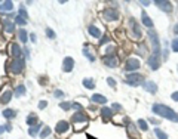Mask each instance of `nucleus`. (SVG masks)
Masks as SVG:
<instances>
[{"instance_id":"8","label":"nucleus","mask_w":178,"mask_h":139,"mask_svg":"<svg viewBox=\"0 0 178 139\" xmlns=\"http://www.w3.org/2000/svg\"><path fill=\"white\" fill-rule=\"evenodd\" d=\"M140 67H141V64L137 58H128L126 62H125V70L126 71H137Z\"/></svg>"},{"instance_id":"3","label":"nucleus","mask_w":178,"mask_h":139,"mask_svg":"<svg viewBox=\"0 0 178 139\" xmlns=\"http://www.w3.org/2000/svg\"><path fill=\"white\" fill-rule=\"evenodd\" d=\"M24 65H26V61L23 58H18V59H12L9 64H8V70L12 72V74H20L23 70H24Z\"/></svg>"},{"instance_id":"30","label":"nucleus","mask_w":178,"mask_h":139,"mask_svg":"<svg viewBox=\"0 0 178 139\" xmlns=\"http://www.w3.org/2000/svg\"><path fill=\"white\" fill-rule=\"evenodd\" d=\"M42 129V124L39 123L37 126H33V127H30L28 129V133H30V136H36L37 133H39V130Z\"/></svg>"},{"instance_id":"2","label":"nucleus","mask_w":178,"mask_h":139,"mask_svg":"<svg viewBox=\"0 0 178 139\" xmlns=\"http://www.w3.org/2000/svg\"><path fill=\"white\" fill-rule=\"evenodd\" d=\"M147 36H149V42L152 43V47H153V53L154 56H160V43H159V36L154 30H149L147 31Z\"/></svg>"},{"instance_id":"41","label":"nucleus","mask_w":178,"mask_h":139,"mask_svg":"<svg viewBox=\"0 0 178 139\" xmlns=\"http://www.w3.org/2000/svg\"><path fill=\"white\" fill-rule=\"evenodd\" d=\"M46 36H48L49 39H55V31H53L52 28L48 27V28H46Z\"/></svg>"},{"instance_id":"27","label":"nucleus","mask_w":178,"mask_h":139,"mask_svg":"<svg viewBox=\"0 0 178 139\" xmlns=\"http://www.w3.org/2000/svg\"><path fill=\"white\" fill-rule=\"evenodd\" d=\"M27 124L28 126H37L39 124V121H37V117H36V114H30V116L27 117Z\"/></svg>"},{"instance_id":"39","label":"nucleus","mask_w":178,"mask_h":139,"mask_svg":"<svg viewBox=\"0 0 178 139\" xmlns=\"http://www.w3.org/2000/svg\"><path fill=\"white\" fill-rule=\"evenodd\" d=\"M110 42V36H102L101 39H100V46H102V45H107Z\"/></svg>"},{"instance_id":"38","label":"nucleus","mask_w":178,"mask_h":139,"mask_svg":"<svg viewBox=\"0 0 178 139\" xmlns=\"http://www.w3.org/2000/svg\"><path fill=\"white\" fill-rule=\"evenodd\" d=\"M171 49H172V52H178V37L171 42Z\"/></svg>"},{"instance_id":"10","label":"nucleus","mask_w":178,"mask_h":139,"mask_svg":"<svg viewBox=\"0 0 178 139\" xmlns=\"http://www.w3.org/2000/svg\"><path fill=\"white\" fill-rule=\"evenodd\" d=\"M9 52H11V55H12L15 59H18V58H23V49L18 46V43H17V42L11 43V46H9Z\"/></svg>"},{"instance_id":"11","label":"nucleus","mask_w":178,"mask_h":139,"mask_svg":"<svg viewBox=\"0 0 178 139\" xmlns=\"http://www.w3.org/2000/svg\"><path fill=\"white\" fill-rule=\"evenodd\" d=\"M102 62L108 67V68H116V67H119V59H117V56H104L102 58Z\"/></svg>"},{"instance_id":"34","label":"nucleus","mask_w":178,"mask_h":139,"mask_svg":"<svg viewBox=\"0 0 178 139\" xmlns=\"http://www.w3.org/2000/svg\"><path fill=\"white\" fill-rule=\"evenodd\" d=\"M154 135L157 136V139H168V135H166L165 132H162L159 127H156V129H154Z\"/></svg>"},{"instance_id":"14","label":"nucleus","mask_w":178,"mask_h":139,"mask_svg":"<svg viewBox=\"0 0 178 139\" xmlns=\"http://www.w3.org/2000/svg\"><path fill=\"white\" fill-rule=\"evenodd\" d=\"M126 130H128V135H129L131 138H134V139L140 138V133H138V130H137V126H135V124L128 123V124H126Z\"/></svg>"},{"instance_id":"21","label":"nucleus","mask_w":178,"mask_h":139,"mask_svg":"<svg viewBox=\"0 0 178 139\" xmlns=\"http://www.w3.org/2000/svg\"><path fill=\"white\" fill-rule=\"evenodd\" d=\"M91 101H92L94 104H105V102H107V98L100 95V93H95V95L91 96Z\"/></svg>"},{"instance_id":"52","label":"nucleus","mask_w":178,"mask_h":139,"mask_svg":"<svg viewBox=\"0 0 178 139\" xmlns=\"http://www.w3.org/2000/svg\"><path fill=\"white\" fill-rule=\"evenodd\" d=\"M141 4H144V6H149V4H150V1H141Z\"/></svg>"},{"instance_id":"36","label":"nucleus","mask_w":178,"mask_h":139,"mask_svg":"<svg viewBox=\"0 0 178 139\" xmlns=\"http://www.w3.org/2000/svg\"><path fill=\"white\" fill-rule=\"evenodd\" d=\"M71 107H73V104H70V102H61V104H59V108L64 110V111H68Z\"/></svg>"},{"instance_id":"29","label":"nucleus","mask_w":178,"mask_h":139,"mask_svg":"<svg viewBox=\"0 0 178 139\" xmlns=\"http://www.w3.org/2000/svg\"><path fill=\"white\" fill-rule=\"evenodd\" d=\"M14 95L18 98V96H23V95H26V86H23V84H20V86H17L15 87V90H14Z\"/></svg>"},{"instance_id":"47","label":"nucleus","mask_w":178,"mask_h":139,"mask_svg":"<svg viewBox=\"0 0 178 139\" xmlns=\"http://www.w3.org/2000/svg\"><path fill=\"white\" fill-rule=\"evenodd\" d=\"M149 121L153 123V124H160V123H159V120H156V118H149Z\"/></svg>"},{"instance_id":"15","label":"nucleus","mask_w":178,"mask_h":139,"mask_svg":"<svg viewBox=\"0 0 178 139\" xmlns=\"http://www.w3.org/2000/svg\"><path fill=\"white\" fill-rule=\"evenodd\" d=\"M12 95H14V92H12L9 87H5V90H3V92H2V95H0V102H3V104H8V102L11 101Z\"/></svg>"},{"instance_id":"49","label":"nucleus","mask_w":178,"mask_h":139,"mask_svg":"<svg viewBox=\"0 0 178 139\" xmlns=\"http://www.w3.org/2000/svg\"><path fill=\"white\" fill-rule=\"evenodd\" d=\"M174 33H175V34L178 36V24H175V25H174Z\"/></svg>"},{"instance_id":"44","label":"nucleus","mask_w":178,"mask_h":139,"mask_svg":"<svg viewBox=\"0 0 178 139\" xmlns=\"http://www.w3.org/2000/svg\"><path fill=\"white\" fill-rule=\"evenodd\" d=\"M46 107H48V101H40V102H39V108H40V110H45Z\"/></svg>"},{"instance_id":"33","label":"nucleus","mask_w":178,"mask_h":139,"mask_svg":"<svg viewBox=\"0 0 178 139\" xmlns=\"http://www.w3.org/2000/svg\"><path fill=\"white\" fill-rule=\"evenodd\" d=\"M114 52H116V47L113 46V45H108L107 49L104 50V53H105L104 56H113V55H114Z\"/></svg>"},{"instance_id":"16","label":"nucleus","mask_w":178,"mask_h":139,"mask_svg":"<svg viewBox=\"0 0 178 139\" xmlns=\"http://www.w3.org/2000/svg\"><path fill=\"white\" fill-rule=\"evenodd\" d=\"M143 87H144V89H146L149 93H153V95L157 92V84H156L154 81H152V80L144 81V83H143Z\"/></svg>"},{"instance_id":"50","label":"nucleus","mask_w":178,"mask_h":139,"mask_svg":"<svg viewBox=\"0 0 178 139\" xmlns=\"http://www.w3.org/2000/svg\"><path fill=\"white\" fill-rule=\"evenodd\" d=\"M5 129H6L8 132H11V130H12V126H11V124H8V126H5Z\"/></svg>"},{"instance_id":"18","label":"nucleus","mask_w":178,"mask_h":139,"mask_svg":"<svg viewBox=\"0 0 178 139\" xmlns=\"http://www.w3.org/2000/svg\"><path fill=\"white\" fill-rule=\"evenodd\" d=\"M88 33L92 37H97V39H101V36H102V30H100L97 25H89L88 27Z\"/></svg>"},{"instance_id":"42","label":"nucleus","mask_w":178,"mask_h":139,"mask_svg":"<svg viewBox=\"0 0 178 139\" xmlns=\"http://www.w3.org/2000/svg\"><path fill=\"white\" fill-rule=\"evenodd\" d=\"M107 83H108V86H110V87H116V80H114V78L108 77V78H107Z\"/></svg>"},{"instance_id":"13","label":"nucleus","mask_w":178,"mask_h":139,"mask_svg":"<svg viewBox=\"0 0 178 139\" xmlns=\"http://www.w3.org/2000/svg\"><path fill=\"white\" fill-rule=\"evenodd\" d=\"M147 64H149V67H150L153 71H156V70L160 67V56L150 55V56H149V59H147Z\"/></svg>"},{"instance_id":"9","label":"nucleus","mask_w":178,"mask_h":139,"mask_svg":"<svg viewBox=\"0 0 178 139\" xmlns=\"http://www.w3.org/2000/svg\"><path fill=\"white\" fill-rule=\"evenodd\" d=\"M154 4H157V7L162 9L163 12H166V13H171V12H172V3H171V1H166V0H156Z\"/></svg>"},{"instance_id":"6","label":"nucleus","mask_w":178,"mask_h":139,"mask_svg":"<svg viewBox=\"0 0 178 139\" xmlns=\"http://www.w3.org/2000/svg\"><path fill=\"white\" fill-rule=\"evenodd\" d=\"M68 130H70V124H68V121H65V120L58 121L56 126H55V132H56L58 135H65V133H68Z\"/></svg>"},{"instance_id":"20","label":"nucleus","mask_w":178,"mask_h":139,"mask_svg":"<svg viewBox=\"0 0 178 139\" xmlns=\"http://www.w3.org/2000/svg\"><path fill=\"white\" fill-rule=\"evenodd\" d=\"M14 9V1L6 0V1H0V12H11Z\"/></svg>"},{"instance_id":"19","label":"nucleus","mask_w":178,"mask_h":139,"mask_svg":"<svg viewBox=\"0 0 178 139\" xmlns=\"http://www.w3.org/2000/svg\"><path fill=\"white\" fill-rule=\"evenodd\" d=\"M3 30H5V33H14L15 31V24L9 18H5L3 19Z\"/></svg>"},{"instance_id":"24","label":"nucleus","mask_w":178,"mask_h":139,"mask_svg":"<svg viewBox=\"0 0 178 139\" xmlns=\"http://www.w3.org/2000/svg\"><path fill=\"white\" fill-rule=\"evenodd\" d=\"M18 39H20V42H23V43H27V42H28V33H27V30L21 28V30L18 31Z\"/></svg>"},{"instance_id":"45","label":"nucleus","mask_w":178,"mask_h":139,"mask_svg":"<svg viewBox=\"0 0 178 139\" xmlns=\"http://www.w3.org/2000/svg\"><path fill=\"white\" fill-rule=\"evenodd\" d=\"M53 96H55V98H62V96H64V92H62V90H55V92H53Z\"/></svg>"},{"instance_id":"7","label":"nucleus","mask_w":178,"mask_h":139,"mask_svg":"<svg viewBox=\"0 0 178 139\" xmlns=\"http://www.w3.org/2000/svg\"><path fill=\"white\" fill-rule=\"evenodd\" d=\"M129 27H131L132 37H134V39H140V37H141V27L137 24V21H135L134 18L129 19Z\"/></svg>"},{"instance_id":"35","label":"nucleus","mask_w":178,"mask_h":139,"mask_svg":"<svg viewBox=\"0 0 178 139\" xmlns=\"http://www.w3.org/2000/svg\"><path fill=\"white\" fill-rule=\"evenodd\" d=\"M18 15H20L21 18H24L26 21H28V19H27V18H28V13H27V10H26V7H24V6H21V7H20V12H18Z\"/></svg>"},{"instance_id":"17","label":"nucleus","mask_w":178,"mask_h":139,"mask_svg":"<svg viewBox=\"0 0 178 139\" xmlns=\"http://www.w3.org/2000/svg\"><path fill=\"white\" fill-rule=\"evenodd\" d=\"M73 123L74 124H79V123H88V116L86 114H83L82 111H79V113H76L74 116H73Z\"/></svg>"},{"instance_id":"48","label":"nucleus","mask_w":178,"mask_h":139,"mask_svg":"<svg viewBox=\"0 0 178 139\" xmlns=\"http://www.w3.org/2000/svg\"><path fill=\"white\" fill-rule=\"evenodd\" d=\"M30 39H31V42H33V43H36V40H37L36 34H30Z\"/></svg>"},{"instance_id":"51","label":"nucleus","mask_w":178,"mask_h":139,"mask_svg":"<svg viewBox=\"0 0 178 139\" xmlns=\"http://www.w3.org/2000/svg\"><path fill=\"white\" fill-rule=\"evenodd\" d=\"M5 130H6V129H5V126H0V135H2Z\"/></svg>"},{"instance_id":"28","label":"nucleus","mask_w":178,"mask_h":139,"mask_svg":"<svg viewBox=\"0 0 178 139\" xmlns=\"http://www.w3.org/2000/svg\"><path fill=\"white\" fill-rule=\"evenodd\" d=\"M3 117L5 118H15L17 117V111L15 110H11V108H6L3 111Z\"/></svg>"},{"instance_id":"40","label":"nucleus","mask_w":178,"mask_h":139,"mask_svg":"<svg viewBox=\"0 0 178 139\" xmlns=\"http://www.w3.org/2000/svg\"><path fill=\"white\" fill-rule=\"evenodd\" d=\"M85 127H86V123H79V124H74V130H76V132L83 130Z\"/></svg>"},{"instance_id":"23","label":"nucleus","mask_w":178,"mask_h":139,"mask_svg":"<svg viewBox=\"0 0 178 139\" xmlns=\"http://www.w3.org/2000/svg\"><path fill=\"white\" fill-rule=\"evenodd\" d=\"M141 18H143V24H144L147 28H150V30H152V28H153V21L150 19V16H149L144 10H143V13H141Z\"/></svg>"},{"instance_id":"46","label":"nucleus","mask_w":178,"mask_h":139,"mask_svg":"<svg viewBox=\"0 0 178 139\" xmlns=\"http://www.w3.org/2000/svg\"><path fill=\"white\" fill-rule=\"evenodd\" d=\"M171 98H172V101H175V102H178V90L177 92H174L172 95H171Z\"/></svg>"},{"instance_id":"5","label":"nucleus","mask_w":178,"mask_h":139,"mask_svg":"<svg viewBox=\"0 0 178 139\" xmlns=\"http://www.w3.org/2000/svg\"><path fill=\"white\" fill-rule=\"evenodd\" d=\"M102 19L105 22H113V21L119 19V12L116 9H113V7H108V9H105L102 12Z\"/></svg>"},{"instance_id":"26","label":"nucleus","mask_w":178,"mask_h":139,"mask_svg":"<svg viewBox=\"0 0 178 139\" xmlns=\"http://www.w3.org/2000/svg\"><path fill=\"white\" fill-rule=\"evenodd\" d=\"M92 53H94V52H92V49H91V47H88V46L83 47V55H85L89 61H95V56H94Z\"/></svg>"},{"instance_id":"4","label":"nucleus","mask_w":178,"mask_h":139,"mask_svg":"<svg viewBox=\"0 0 178 139\" xmlns=\"http://www.w3.org/2000/svg\"><path fill=\"white\" fill-rule=\"evenodd\" d=\"M126 84L129 86H138V84H143L144 83V77L141 75V74H137V72H131V74H128L126 78L123 80Z\"/></svg>"},{"instance_id":"43","label":"nucleus","mask_w":178,"mask_h":139,"mask_svg":"<svg viewBox=\"0 0 178 139\" xmlns=\"http://www.w3.org/2000/svg\"><path fill=\"white\" fill-rule=\"evenodd\" d=\"M111 110H113V113H114V111H122V105H120V104H113Z\"/></svg>"},{"instance_id":"32","label":"nucleus","mask_w":178,"mask_h":139,"mask_svg":"<svg viewBox=\"0 0 178 139\" xmlns=\"http://www.w3.org/2000/svg\"><path fill=\"white\" fill-rule=\"evenodd\" d=\"M137 124H138V127H140V129H141L143 132H147V130H149V126H147V121H146V120L140 118Z\"/></svg>"},{"instance_id":"22","label":"nucleus","mask_w":178,"mask_h":139,"mask_svg":"<svg viewBox=\"0 0 178 139\" xmlns=\"http://www.w3.org/2000/svg\"><path fill=\"white\" fill-rule=\"evenodd\" d=\"M101 117L105 121H108V120L113 117V110H111V108H107V107L101 108Z\"/></svg>"},{"instance_id":"37","label":"nucleus","mask_w":178,"mask_h":139,"mask_svg":"<svg viewBox=\"0 0 178 139\" xmlns=\"http://www.w3.org/2000/svg\"><path fill=\"white\" fill-rule=\"evenodd\" d=\"M15 24H18V25H26L27 21L24 18H21L20 15H17V16H15Z\"/></svg>"},{"instance_id":"12","label":"nucleus","mask_w":178,"mask_h":139,"mask_svg":"<svg viewBox=\"0 0 178 139\" xmlns=\"http://www.w3.org/2000/svg\"><path fill=\"white\" fill-rule=\"evenodd\" d=\"M73 68H74V59L70 58V56L64 58V61H62V71L64 72H70V71H73Z\"/></svg>"},{"instance_id":"31","label":"nucleus","mask_w":178,"mask_h":139,"mask_svg":"<svg viewBox=\"0 0 178 139\" xmlns=\"http://www.w3.org/2000/svg\"><path fill=\"white\" fill-rule=\"evenodd\" d=\"M83 86H85L86 89H95V83H94V80H91V78H85V80H83Z\"/></svg>"},{"instance_id":"1","label":"nucleus","mask_w":178,"mask_h":139,"mask_svg":"<svg viewBox=\"0 0 178 139\" xmlns=\"http://www.w3.org/2000/svg\"><path fill=\"white\" fill-rule=\"evenodd\" d=\"M153 114L162 117V118H166L169 121H174L178 123V113H175L172 108H169L168 105H163V104H154L152 107Z\"/></svg>"},{"instance_id":"25","label":"nucleus","mask_w":178,"mask_h":139,"mask_svg":"<svg viewBox=\"0 0 178 139\" xmlns=\"http://www.w3.org/2000/svg\"><path fill=\"white\" fill-rule=\"evenodd\" d=\"M51 132H52V129L49 127V126H43V129H42L40 133H39V138H42V139L48 138V136L51 135Z\"/></svg>"}]
</instances>
